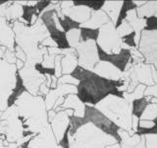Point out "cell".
I'll list each match as a JSON object with an SVG mask.
<instances>
[{
  "label": "cell",
  "instance_id": "obj_1",
  "mask_svg": "<svg viewBox=\"0 0 157 148\" xmlns=\"http://www.w3.org/2000/svg\"><path fill=\"white\" fill-rule=\"evenodd\" d=\"M71 76L78 81L77 85L78 98L86 106H96L108 95L122 96L117 90V87L121 84L119 82H113L97 76L92 71L77 66L71 73Z\"/></svg>",
  "mask_w": 157,
  "mask_h": 148
},
{
  "label": "cell",
  "instance_id": "obj_2",
  "mask_svg": "<svg viewBox=\"0 0 157 148\" xmlns=\"http://www.w3.org/2000/svg\"><path fill=\"white\" fill-rule=\"evenodd\" d=\"M21 121L23 130H29L37 133L49 127L47 110L44 99L40 96H33L26 92L15 104Z\"/></svg>",
  "mask_w": 157,
  "mask_h": 148
},
{
  "label": "cell",
  "instance_id": "obj_3",
  "mask_svg": "<svg viewBox=\"0 0 157 148\" xmlns=\"http://www.w3.org/2000/svg\"><path fill=\"white\" fill-rule=\"evenodd\" d=\"M94 107L118 128L128 132L132 131V104L125 100L122 96L111 94Z\"/></svg>",
  "mask_w": 157,
  "mask_h": 148
},
{
  "label": "cell",
  "instance_id": "obj_4",
  "mask_svg": "<svg viewBox=\"0 0 157 148\" xmlns=\"http://www.w3.org/2000/svg\"><path fill=\"white\" fill-rule=\"evenodd\" d=\"M69 141L70 148H106L119 142L90 122L82 125L72 136L69 135Z\"/></svg>",
  "mask_w": 157,
  "mask_h": 148
},
{
  "label": "cell",
  "instance_id": "obj_5",
  "mask_svg": "<svg viewBox=\"0 0 157 148\" xmlns=\"http://www.w3.org/2000/svg\"><path fill=\"white\" fill-rule=\"evenodd\" d=\"M123 39L119 37L115 25L108 22L98 30L96 44L98 48L107 56H117L122 52Z\"/></svg>",
  "mask_w": 157,
  "mask_h": 148
},
{
  "label": "cell",
  "instance_id": "obj_6",
  "mask_svg": "<svg viewBox=\"0 0 157 148\" xmlns=\"http://www.w3.org/2000/svg\"><path fill=\"white\" fill-rule=\"evenodd\" d=\"M122 79L130 81L126 93H132L140 84H142L146 87L155 84L152 78V66L144 61L132 62V65L129 70L123 72Z\"/></svg>",
  "mask_w": 157,
  "mask_h": 148
},
{
  "label": "cell",
  "instance_id": "obj_7",
  "mask_svg": "<svg viewBox=\"0 0 157 148\" xmlns=\"http://www.w3.org/2000/svg\"><path fill=\"white\" fill-rule=\"evenodd\" d=\"M137 49L144 56V62L157 70V28L145 29L141 32Z\"/></svg>",
  "mask_w": 157,
  "mask_h": 148
},
{
  "label": "cell",
  "instance_id": "obj_8",
  "mask_svg": "<svg viewBox=\"0 0 157 148\" xmlns=\"http://www.w3.org/2000/svg\"><path fill=\"white\" fill-rule=\"evenodd\" d=\"M78 58V65L83 69L92 71L96 63L99 61L98 47L95 41H86L78 43L75 48Z\"/></svg>",
  "mask_w": 157,
  "mask_h": 148
},
{
  "label": "cell",
  "instance_id": "obj_9",
  "mask_svg": "<svg viewBox=\"0 0 157 148\" xmlns=\"http://www.w3.org/2000/svg\"><path fill=\"white\" fill-rule=\"evenodd\" d=\"M85 120L86 122H90L93 125H95L97 128H99L103 132L107 133L113 137H115L116 139L119 141V136H118V128L114 123H113L110 120L103 115L97 110L95 107L92 106H86V110H85Z\"/></svg>",
  "mask_w": 157,
  "mask_h": 148
},
{
  "label": "cell",
  "instance_id": "obj_10",
  "mask_svg": "<svg viewBox=\"0 0 157 148\" xmlns=\"http://www.w3.org/2000/svg\"><path fill=\"white\" fill-rule=\"evenodd\" d=\"M24 85L26 86L28 93L33 96H37L38 89L42 83L45 82V76H42L34 69L33 64L26 63L25 67L19 70Z\"/></svg>",
  "mask_w": 157,
  "mask_h": 148
},
{
  "label": "cell",
  "instance_id": "obj_11",
  "mask_svg": "<svg viewBox=\"0 0 157 148\" xmlns=\"http://www.w3.org/2000/svg\"><path fill=\"white\" fill-rule=\"evenodd\" d=\"M17 67L15 64H10L3 59L0 60V94L5 97L10 95V93L15 87L16 83Z\"/></svg>",
  "mask_w": 157,
  "mask_h": 148
},
{
  "label": "cell",
  "instance_id": "obj_12",
  "mask_svg": "<svg viewBox=\"0 0 157 148\" xmlns=\"http://www.w3.org/2000/svg\"><path fill=\"white\" fill-rule=\"evenodd\" d=\"M123 19H125L126 21L130 24L132 31H134V44L136 47H137L140 39V34L144 30H145L147 28V26H148V20L137 17L136 8L134 6L126 9V11L124 13H121V16H120L118 24H119L121 22V20H123Z\"/></svg>",
  "mask_w": 157,
  "mask_h": 148
},
{
  "label": "cell",
  "instance_id": "obj_13",
  "mask_svg": "<svg viewBox=\"0 0 157 148\" xmlns=\"http://www.w3.org/2000/svg\"><path fill=\"white\" fill-rule=\"evenodd\" d=\"M92 72L96 74L106 80L113 81V82H119L122 80L123 77V71L119 68L116 67L114 64H112L105 60H99L96 65L93 68Z\"/></svg>",
  "mask_w": 157,
  "mask_h": 148
},
{
  "label": "cell",
  "instance_id": "obj_14",
  "mask_svg": "<svg viewBox=\"0 0 157 148\" xmlns=\"http://www.w3.org/2000/svg\"><path fill=\"white\" fill-rule=\"evenodd\" d=\"M29 148H59L50 126L36 133L32 137Z\"/></svg>",
  "mask_w": 157,
  "mask_h": 148
},
{
  "label": "cell",
  "instance_id": "obj_15",
  "mask_svg": "<svg viewBox=\"0 0 157 148\" xmlns=\"http://www.w3.org/2000/svg\"><path fill=\"white\" fill-rule=\"evenodd\" d=\"M71 110L74 113V116L78 117H83L85 116L86 105L81 102L76 94H69L64 97V102L62 105L57 108L55 112L58 113L60 111Z\"/></svg>",
  "mask_w": 157,
  "mask_h": 148
},
{
  "label": "cell",
  "instance_id": "obj_16",
  "mask_svg": "<svg viewBox=\"0 0 157 148\" xmlns=\"http://www.w3.org/2000/svg\"><path fill=\"white\" fill-rule=\"evenodd\" d=\"M15 44V34L12 25L4 16H0V47L13 49Z\"/></svg>",
  "mask_w": 157,
  "mask_h": 148
},
{
  "label": "cell",
  "instance_id": "obj_17",
  "mask_svg": "<svg viewBox=\"0 0 157 148\" xmlns=\"http://www.w3.org/2000/svg\"><path fill=\"white\" fill-rule=\"evenodd\" d=\"M49 125H50L51 130L58 143L62 138L64 132L66 131L67 127L69 126V116L66 111L58 112L56 116L51 121V122L49 123Z\"/></svg>",
  "mask_w": 157,
  "mask_h": 148
},
{
  "label": "cell",
  "instance_id": "obj_18",
  "mask_svg": "<svg viewBox=\"0 0 157 148\" xmlns=\"http://www.w3.org/2000/svg\"><path fill=\"white\" fill-rule=\"evenodd\" d=\"M124 3L125 1H122V0H116V1L108 0V1H104L102 5L101 10L107 15L110 21L115 25V27L119 22Z\"/></svg>",
  "mask_w": 157,
  "mask_h": 148
},
{
  "label": "cell",
  "instance_id": "obj_19",
  "mask_svg": "<svg viewBox=\"0 0 157 148\" xmlns=\"http://www.w3.org/2000/svg\"><path fill=\"white\" fill-rule=\"evenodd\" d=\"M61 69L62 75H70L78 66V58L75 49L70 48L68 51H61Z\"/></svg>",
  "mask_w": 157,
  "mask_h": 148
},
{
  "label": "cell",
  "instance_id": "obj_20",
  "mask_svg": "<svg viewBox=\"0 0 157 148\" xmlns=\"http://www.w3.org/2000/svg\"><path fill=\"white\" fill-rule=\"evenodd\" d=\"M108 22H111L107 15L102 11V10H98V11H92V14L90 18L88 19L85 24L81 25V27H85L91 30H99L102 26H104Z\"/></svg>",
  "mask_w": 157,
  "mask_h": 148
},
{
  "label": "cell",
  "instance_id": "obj_21",
  "mask_svg": "<svg viewBox=\"0 0 157 148\" xmlns=\"http://www.w3.org/2000/svg\"><path fill=\"white\" fill-rule=\"evenodd\" d=\"M28 92L26 86L24 85V82L22 80V77L20 75L19 70L16 72V83H15V87L10 93V95L7 98V109L15 106V104L18 101V99L21 97L23 94Z\"/></svg>",
  "mask_w": 157,
  "mask_h": 148
},
{
  "label": "cell",
  "instance_id": "obj_22",
  "mask_svg": "<svg viewBox=\"0 0 157 148\" xmlns=\"http://www.w3.org/2000/svg\"><path fill=\"white\" fill-rule=\"evenodd\" d=\"M136 15L139 18L144 19H151V18H157V0H147L144 5L141 7L136 8Z\"/></svg>",
  "mask_w": 157,
  "mask_h": 148
},
{
  "label": "cell",
  "instance_id": "obj_23",
  "mask_svg": "<svg viewBox=\"0 0 157 148\" xmlns=\"http://www.w3.org/2000/svg\"><path fill=\"white\" fill-rule=\"evenodd\" d=\"M57 17H58V22L61 27V30L63 32H65L66 34L68 32L72 31V30H76V29L81 28L80 24L75 22L71 18L65 16V15H62L61 13H57Z\"/></svg>",
  "mask_w": 157,
  "mask_h": 148
},
{
  "label": "cell",
  "instance_id": "obj_24",
  "mask_svg": "<svg viewBox=\"0 0 157 148\" xmlns=\"http://www.w3.org/2000/svg\"><path fill=\"white\" fill-rule=\"evenodd\" d=\"M146 86L142 85V84H140L136 87V89L132 93H122V97L127 100L128 102L130 103H134L135 101L137 100H141V99L144 98V92H145Z\"/></svg>",
  "mask_w": 157,
  "mask_h": 148
},
{
  "label": "cell",
  "instance_id": "obj_25",
  "mask_svg": "<svg viewBox=\"0 0 157 148\" xmlns=\"http://www.w3.org/2000/svg\"><path fill=\"white\" fill-rule=\"evenodd\" d=\"M140 120L156 121L157 120V104H147L144 112L140 113Z\"/></svg>",
  "mask_w": 157,
  "mask_h": 148
},
{
  "label": "cell",
  "instance_id": "obj_26",
  "mask_svg": "<svg viewBox=\"0 0 157 148\" xmlns=\"http://www.w3.org/2000/svg\"><path fill=\"white\" fill-rule=\"evenodd\" d=\"M116 31L121 39H124V38L134 35V31H132V27L125 19L121 20V22L116 26Z\"/></svg>",
  "mask_w": 157,
  "mask_h": 148
},
{
  "label": "cell",
  "instance_id": "obj_27",
  "mask_svg": "<svg viewBox=\"0 0 157 148\" xmlns=\"http://www.w3.org/2000/svg\"><path fill=\"white\" fill-rule=\"evenodd\" d=\"M67 39L68 43L70 44V47L75 49L78 43H81V32L80 29H76V30H72V31L68 32L67 34Z\"/></svg>",
  "mask_w": 157,
  "mask_h": 148
},
{
  "label": "cell",
  "instance_id": "obj_28",
  "mask_svg": "<svg viewBox=\"0 0 157 148\" xmlns=\"http://www.w3.org/2000/svg\"><path fill=\"white\" fill-rule=\"evenodd\" d=\"M80 32H81V43L90 41V39L96 42V39L98 36V30H91L85 27H81Z\"/></svg>",
  "mask_w": 157,
  "mask_h": 148
},
{
  "label": "cell",
  "instance_id": "obj_29",
  "mask_svg": "<svg viewBox=\"0 0 157 148\" xmlns=\"http://www.w3.org/2000/svg\"><path fill=\"white\" fill-rule=\"evenodd\" d=\"M144 137L145 148H157V132L142 133Z\"/></svg>",
  "mask_w": 157,
  "mask_h": 148
},
{
  "label": "cell",
  "instance_id": "obj_30",
  "mask_svg": "<svg viewBox=\"0 0 157 148\" xmlns=\"http://www.w3.org/2000/svg\"><path fill=\"white\" fill-rule=\"evenodd\" d=\"M147 103L145 101V99H141V100H137L132 103V113L137 117L140 116V113L144 112V108L146 107Z\"/></svg>",
  "mask_w": 157,
  "mask_h": 148
},
{
  "label": "cell",
  "instance_id": "obj_31",
  "mask_svg": "<svg viewBox=\"0 0 157 148\" xmlns=\"http://www.w3.org/2000/svg\"><path fill=\"white\" fill-rule=\"evenodd\" d=\"M58 84H66V85H74L77 86L78 81L70 75H62L60 78H58Z\"/></svg>",
  "mask_w": 157,
  "mask_h": 148
},
{
  "label": "cell",
  "instance_id": "obj_32",
  "mask_svg": "<svg viewBox=\"0 0 157 148\" xmlns=\"http://www.w3.org/2000/svg\"><path fill=\"white\" fill-rule=\"evenodd\" d=\"M53 4V1H47V0H42V1H36V7L37 10L38 15H40L43 13V11H46L48 7H50Z\"/></svg>",
  "mask_w": 157,
  "mask_h": 148
},
{
  "label": "cell",
  "instance_id": "obj_33",
  "mask_svg": "<svg viewBox=\"0 0 157 148\" xmlns=\"http://www.w3.org/2000/svg\"><path fill=\"white\" fill-rule=\"evenodd\" d=\"M3 60L6 61L10 64H15L16 63V56H15V52H14V49H6L4 52V56H3Z\"/></svg>",
  "mask_w": 157,
  "mask_h": 148
},
{
  "label": "cell",
  "instance_id": "obj_34",
  "mask_svg": "<svg viewBox=\"0 0 157 148\" xmlns=\"http://www.w3.org/2000/svg\"><path fill=\"white\" fill-rule=\"evenodd\" d=\"M157 125L155 121H144V120H140L139 122V130H152Z\"/></svg>",
  "mask_w": 157,
  "mask_h": 148
},
{
  "label": "cell",
  "instance_id": "obj_35",
  "mask_svg": "<svg viewBox=\"0 0 157 148\" xmlns=\"http://www.w3.org/2000/svg\"><path fill=\"white\" fill-rule=\"evenodd\" d=\"M139 122H140V117H137L132 113V131L134 133L139 132Z\"/></svg>",
  "mask_w": 157,
  "mask_h": 148
},
{
  "label": "cell",
  "instance_id": "obj_36",
  "mask_svg": "<svg viewBox=\"0 0 157 148\" xmlns=\"http://www.w3.org/2000/svg\"><path fill=\"white\" fill-rule=\"evenodd\" d=\"M145 96H153L157 98V84H154V85L146 87L145 92H144V97Z\"/></svg>",
  "mask_w": 157,
  "mask_h": 148
},
{
  "label": "cell",
  "instance_id": "obj_37",
  "mask_svg": "<svg viewBox=\"0 0 157 148\" xmlns=\"http://www.w3.org/2000/svg\"><path fill=\"white\" fill-rule=\"evenodd\" d=\"M7 110V97L0 94V112H4Z\"/></svg>",
  "mask_w": 157,
  "mask_h": 148
},
{
  "label": "cell",
  "instance_id": "obj_38",
  "mask_svg": "<svg viewBox=\"0 0 157 148\" xmlns=\"http://www.w3.org/2000/svg\"><path fill=\"white\" fill-rule=\"evenodd\" d=\"M146 1L147 0H134V1H131V2L135 8H139V7H141L142 5H144Z\"/></svg>",
  "mask_w": 157,
  "mask_h": 148
},
{
  "label": "cell",
  "instance_id": "obj_39",
  "mask_svg": "<svg viewBox=\"0 0 157 148\" xmlns=\"http://www.w3.org/2000/svg\"><path fill=\"white\" fill-rule=\"evenodd\" d=\"M7 48H5V47H0V60L3 58V56H4V52H5V51H6Z\"/></svg>",
  "mask_w": 157,
  "mask_h": 148
},
{
  "label": "cell",
  "instance_id": "obj_40",
  "mask_svg": "<svg viewBox=\"0 0 157 148\" xmlns=\"http://www.w3.org/2000/svg\"><path fill=\"white\" fill-rule=\"evenodd\" d=\"M106 148H122V147H121V145H120V143H119V142H117V143H114V144H112V145L107 146Z\"/></svg>",
  "mask_w": 157,
  "mask_h": 148
},
{
  "label": "cell",
  "instance_id": "obj_41",
  "mask_svg": "<svg viewBox=\"0 0 157 148\" xmlns=\"http://www.w3.org/2000/svg\"><path fill=\"white\" fill-rule=\"evenodd\" d=\"M5 12V5L4 6H0V16H4Z\"/></svg>",
  "mask_w": 157,
  "mask_h": 148
},
{
  "label": "cell",
  "instance_id": "obj_42",
  "mask_svg": "<svg viewBox=\"0 0 157 148\" xmlns=\"http://www.w3.org/2000/svg\"><path fill=\"white\" fill-rule=\"evenodd\" d=\"M8 1H0V6H4V5H6Z\"/></svg>",
  "mask_w": 157,
  "mask_h": 148
},
{
  "label": "cell",
  "instance_id": "obj_43",
  "mask_svg": "<svg viewBox=\"0 0 157 148\" xmlns=\"http://www.w3.org/2000/svg\"><path fill=\"white\" fill-rule=\"evenodd\" d=\"M1 116H2V112H0V118H1Z\"/></svg>",
  "mask_w": 157,
  "mask_h": 148
}]
</instances>
